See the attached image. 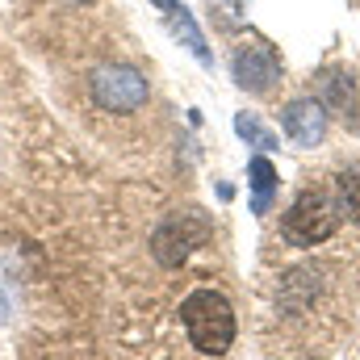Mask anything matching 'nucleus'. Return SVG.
Here are the masks:
<instances>
[{
    "label": "nucleus",
    "mask_w": 360,
    "mask_h": 360,
    "mask_svg": "<svg viewBox=\"0 0 360 360\" xmlns=\"http://www.w3.org/2000/svg\"><path fill=\"white\" fill-rule=\"evenodd\" d=\"M180 323L201 356H226L235 344V310L218 289H193L180 302Z\"/></svg>",
    "instance_id": "1"
},
{
    "label": "nucleus",
    "mask_w": 360,
    "mask_h": 360,
    "mask_svg": "<svg viewBox=\"0 0 360 360\" xmlns=\"http://www.w3.org/2000/svg\"><path fill=\"white\" fill-rule=\"evenodd\" d=\"M335 193H340L344 214H348V218L360 226V164H352V168H344V172H340V180H335Z\"/></svg>",
    "instance_id": "10"
},
{
    "label": "nucleus",
    "mask_w": 360,
    "mask_h": 360,
    "mask_svg": "<svg viewBox=\"0 0 360 360\" xmlns=\"http://www.w3.org/2000/svg\"><path fill=\"white\" fill-rule=\"evenodd\" d=\"M4 319H8V297L0 293V323H4Z\"/></svg>",
    "instance_id": "13"
},
{
    "label": "nucleus",
    "mask_w": 360,
    "mask_h": 360,
    "mask_svg": "<svg viewBox=\"0 0 360 360\" xmlns=\"http://www.w3.org/2000/svg\"><path fill=\"white\" fill-rule=\"evenodd\" d=\"M248 184H252V214H269L281 176H276V168H272L264 155H256V160L248 164Z\"/></svg>",
    "instance_id": "9"
},
{
    "label": "nucleus",
    "mask_w": 360,
    "mask_h": 360,
    "mask_svg": "<svg viewBox=\"0 0 360 360\" xmlns=\"http://www.w3.org/2000/svg\"><path fill=\"white\" fill-rule=\"evenodd\" d=\"M147 96H151L147 76L130 63H105L92 76V101L105 113H134V109L147 105Z\"/></svg>",
    "instance_id": "5"
},
{
    "label": "nucleus",
    "mask_w": 360,
    "mask_h": 360,
    "mask_svg": "<svg viewBox=\"0 0 360 360\" xmlns=\"http://www.w3.org/2000/svg\"><path fill=\"white\" fill-rule=\"evenodd\" d=\"M231 76H235V84L243 92L269 96V92L281 84V76H285V63H281V55H276V46H272L269 38L248 34V38L231 51Z\"/></svg>",
    "instance_id": "4"
},
{
    "label": "nucleus",
    "mask_w": 360,
    "mask_h": 360,
    "mask_svg": "<svg viewBox=\"0 0 360 360\" xmlns=\"http://www.w3.org/2000/svg\"><path fill=\"white\" fill-rule=\"evenodd\" d=\"M210 8H214V21L222 30H239L243 25V0H210Z\"/></svg>",
    "instance_id": "12"
},
{
    "label": "nucleus",
    "mask_w": 360,
    "mask_h": 360,
    "mask_svg": "<svg viewBox=\"0 0 360 360\" xmlns=\"http://www.w3.org/2000/svg\"><path fill=\"white\" fill-rule=\"evenodd\" d=\"M210 235H214V226H210V218H205L201 210H176V214H168V218L155 226V235H151V256H155L164 269H180L197 248L210 243Z\"/></svg>",
    "instance_id": "3"
},
{
    "label": "nucleus",
    "mask_w": 360,
    "mask_h": 360,
    "mask_svg": "<svg viewBox=\"0 0 360 360\" xmlns=\"http://www.w3.org/2000/svg\"><path fill=\"white\" fill-rule=\"evenodd\" d=\"M344 222V205L335 188H302L281 218V239L289 248H319Z\"/></svg>",
    "instance_id": "2"
},
{
    "label": "nucleus",
    "mask_w": 360,
    "mask_h": 360,
    "mask_svg": "<svg viewBox=\"0 0 360 360\" xmlns=\"http://www.w3.org/2000/svg\"><path fill=\"white\" fill-rule=\"evenodd\" d=\"M319 101H323L327 113L352 117L356 113V84H352V76L348 72H323L319 76Z\"/></svg>",
    "instance_id": "8"
},
{
    "label": "nucleus",
    "mask_w": 360,
    "mask_h": 360,
    "mask_svg": "<svg viewBox=\"0 0 360 360\" xmlns=\"http://www.w3.org/2000/svg\"><path fill=\"white\" fill-rule=\"evenodd\" d=\"M327 109L319 96H293L285 109H281V130L293 147H319L327 139Z\"/></svg>",
    "instance_id": "6"
},
{
    "label": "nucleus",
    "mask_w": 360,
    "mask_h": 360,
    "mask_svg": "<svg viewBox=\"0 0 360 360\" xmlns=\"http://www.w3.org/2000/svg\"><path fill=\"white\" fill-rule=\"evenodd\" d=\"M235 130H239V139H248V147H260V151H272L276 147V134H272L256 113H235Z\"/></svg>",
    "instance_id": "11"
},
{
    "label": "nucleus",
    "mask_w": 360,
    "mask_h": 360,
    "mask_svg": "<svg viewBox=\"0 0 360 360\" xmlns=\"http://www.w3.org/2000/svg\"><path fill=\"white\" fill-rule=\"evenodd\" d=\"M164 17H168V30L180 38V46H184V51H188L205 72H214V51L205 46V34H201V25L193 21V13H188L180 0H172V4L164 8Z\"/></svg>",
    "instance_id": "7"
}]
</instances>
